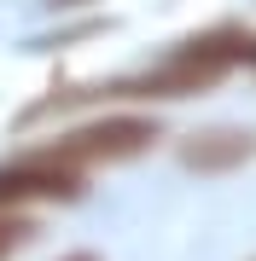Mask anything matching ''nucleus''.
Segmentation results:
<instances>
[{
  "label": "nucleus",
  "mask_w": 256,
  "mask_h": 261,
  "mask_svg": "<svg viewBox=\"0 0 256 261\" xmlns=\"http://www.w3.org/2000/svg\"><path fill=\"white\" fill-rule=\"evenodd\" d=\"M157 145V122L152 116H94L82 128L58 134L53 151L64 163H76L82 174L87 168H105V163H128V157H146Z\"/></svg>",
  "instance_id": "f03ea898"
},
{
  "label": "nucleus",
  "mask_w": 256,
  "mask_h": 261,
  "mask_svg": "<svg viewBox=\"0 0 256 261\" xmlns=\"http://www.w3.org/2000/svg\"><path fill=\"white\" fill-rule=\"evenodd\" d=\"M250 151H256V134H245V128H198L180 140V163L192 174H227Z\"/></svg>",
  "instance_id": "20e7f679"
},
{
  "label": "nucleus",
  "mask_w": 256,
  "mask_h": 261,
  "mask_svg": "<svg viewBox=\"0 0 256 261\" xmlns=\"http://www.w3.org/2000/svg\"><path fill=\"white\" fill-rule=\"evenodd\" d=\"M70 261H99V255H70Z\"/></svg>",
  "instance_id": "423d86ee"
},
{
  "label": "nucleus",
  "mask_w": 256,
  "mask_h": 261,
  "mask_svg": "<svg viewBox=\"0 0 256 261\" xmlns=\"http://www.w3.org/2000/svg\"><path fill=\"white\" fill-rule=\"evenodd\" d=\"M29 238H35V221L18 215V209H0V261H6L12 250H24Z\"/></svg>",
  "instance_id": "39448f33"
},
{
  "label": "nucleus",
  "mask_w": 256,
  "mask_h": 261,
  "mask_svg": "<svg viewBox=\"0 0 256 261\" xmlns=\"http://www.w3.org/2000/svg\"><path fill=\"white\" fill-rule=\"evenodd\" d=\"M87 192V174L64 163L53 145L29 151V157L0 163V209H29V203H70Z\"/></svg>",
  "instance_id": "7ed1b4c3"
},
{
  "label": "nucleus",
  "mask_w": 256,
  "mask_h": 261,
  "mask_svg": "<svg viewBox=\"0 0 256 261\" xmlns=\"http://www.w3.org/2000/svg\"><path fill=\"white\" fill-rule=\"evenodd\" d=\"M250 64H256V29L210 23L198 35H187L180 47H169L152 70L128 75V82L87 87V93H58L47 105H64V99H192V93H210V87H221L233 70H250Z\"/></svg>",
  "instance_id": "f257e3e1"
}]
</instances>
